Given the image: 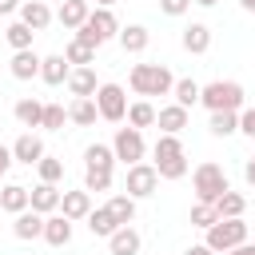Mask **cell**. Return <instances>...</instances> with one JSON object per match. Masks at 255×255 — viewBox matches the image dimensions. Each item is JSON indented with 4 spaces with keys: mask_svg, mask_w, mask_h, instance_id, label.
I'll return each instance as SVG.
<instances>
[{
    "mask_svg": "<svg viewBox=\"0 0 255 255\" xmlns=\"http://www.w3.org/2000/svg\"><path fill=\"white\" fill-rule=\"evenodd\" d=\"M128 88H131L135 96H171L175 76H171L163 64H135L131 76H128Z\"/></svg>",
    "mask_w": 255,
    "mask_h": 255,
    "instance_id": "6da1fadb",
    "label": "cell"
},
{
    "mask_svg": "<svg viewBox=\"0 0 255 255\" xmlns=\"http://www.w3.org/2000/svg\"><path fill=\"white\" fill-rule=\"evenodd\" d=\"M151 167L159 171V179H183L187 175V151H183L179 135H163L159 131V139H155V163Z\"/></svg>",
    "mask_w": 255,
    "mask_h": 255,
    "instance_id": "7a4b0ae2",
    "label": "cell"
},
{
    "mask_svg": "<svg viewBox=\"0 0 255 255\" xmlns=\"http://www.w3.org/2000/svg\"><path fill=\"white\" fill-rule=\"evenodd\" d=\"M199 104L207 112H239L243 108V84H235V80L199 84Z\"/></svg>",
    "mask_w": 255,
    "mask_h": 255,
    "instance_id": "3957f363",
    "label": "cell"
},
{
    "mask_svg": "<svg viewBox=\"0 0 255 255\" xmlns=\"http://www.w3.org/2000/svg\"><path fill=\"white\" fill-rule=\"evenodd\" d=\"M116 32H120V20H116V12H112V8H92V12H88V20L76 28V40H84V44L100 48V44H108Z\"/></svg>",
    "mask_w": 255,
    "mask_h": 255,
    "instance_id": "277c9868",
    "label": "cell"
},
{
    "mask_svg": "<svg viewBox=\"0 0 255 255\" xmlns=\"http://www.w3.org/2000/svg\"><path fill=\"white\" fill-rule=\"evenodd\" d=\"M191 187H195V199H199V203H215L231 183H227V171L207 159V163H199V167L191 171Z\"/></svg>",
    "mask_w": 255,
    "mask_h": 255,
    "instance_id": "5b68a950",
    "label": "cell"
},
{
    "mask_svg": "<svg viewBox=\"0 0 255 255\" xmlns=\"http://www.w3.org/2000/svg\"><path fill=\"white\" fill-rule=\"evenodd\" d=\"M203 243H207L215 255L247 243V223H243V215H239V219H215V223L207 227V239H203Z\"/></svg>",
    "mask_w": 255,
    "mask_h": 255,
    "instance_id": "8992f818",
    "label": "cell"
},
{
    "mask_svg": "<svg viewBox=\"0 0 255 255\" xmlns=\"http://www.w3.org/2000/svg\"><path fill=\"white\" fill-rule=\"evenodd\" d=\"M92 100H96L100 120H108V124H120V120L128 116V96H124V88H120V84H100Z\"/></svg>",
    "mask_w": 255,
    "mask_h": 255,
    "instance_id": "52a82bcc",
    "label": "cell"
},
{
    "mask_svg": "<svg viewBox=\"0 0 255 255\" xmlns=\"http://www.w3.org/2000/svg\"><path fill=\"white\" fill-rule=\"evenodd\" d=\"M155 183H159V171L151 167V163H131L128 167V179H124V187H128V195L131 199H147V195H155Z\"/></svg>",
    "mask_w": 255,
    "mask_h": 255,
    "instance_id": "ba28073f",
    "label": "cell"
},
{
    "mask_svg": "<svg viewBox=\"0 0 255 255\" xmlns=\"http://www.w3.org/2000/svg\"><path fill=\"white\" fill-rule=\"evenodd\" d=\"M112 151H116V159H124L128 167H131V163H139V159H143V131H139V128H131V124H128V128H120V131H116V139H112Z\"/></svg>",
    "mask_w": 255,
    "mask_h": 255,
    "instance_id": "9c48e42d",
    "label": "cell"
},
{
    "mask_svg": "<svg viewBox=\"0 0 255 255\" xmlns=\"http://www.w3.org/2000/svg\"><path fill=\"white\" fill-rule=\"evenodd\" d=\"M28 207H32V211H40V215H52V211H60V187L40 179V183L28 191Z\"/></svg>",
    "mask_w": 255,
    "mask_h": 255,
    "instance_id": "30bf717a",
    "label": "cell"
},
{
    "mask_svg": "<svg viewBox=\"0 0 255 255\" xmlns=\"http://www.w3.org/2000/svg\"><path fill=\"white\" fill-rule=\"evenodd\" d=\"M88 211H92V191H88V187H80V191H60V215H68V219L76 223V219H88Z\"/></svg>",
    "mask_w": 255,
    "mask_h": 255,
    "instance_id": "8fae6325",
    "label": "cell"
},
{
    "mask_svg": "<svg viewBox=\"0 0 255 255\" xmlns=\"http://www.w3.org/2000/svg\"><path fill=\"white\" fill-rule=\"evenodd\" d=\"M48 247H68L72 243V219L68 215H44V235H40Z\"/></svg>",
    "mask_w": 255,
    "mask_h": 255,
    "instance_id": "7c38bea8",
    "label": "cell"
},
{
    "mask_svg": "<svg viewBox=\"0 0 255 255\" xmlns=\"http://www.w3.org/2000/svg\"><path fill=\"white\" fill-rule=\"evenodd\" d=\"M139 247H143V239H139V231L131 223H124V227H116L108 235V251L112 255H139Z\"/></svg>",
    "mask_w": 255,
    "mask_h": 255,
    "instance_id": "4fadbf2b",
    "label": "cell"
},
{
    "mask_svg": "<svg viewBox=\"0 0 255 255\" xmlns=\"http://www.w3.org/2000/svg\"><path fill=\"white\" fill-rule=\"evenodd\" d=\"M16 12H20V20H24V24L32 28V32H44V28H48V24L56 20V12H52V8L44 4V0H24V4L16 8Z\"/></svg>",
    "mask_w": 255,
    "mask_h": 255,
    "instance_id": "5bb4252c",
    "label": "cell"
},
{
    "mask_svg": "<svg viewBox=\"0 0 255 255\" xmlns=\"http://www.w3.org/2000/svg\"><path fill=\"white\" fill-rule=\"evenodd\" d=\"M12 235H16V239H40V235H44V215L32 211V207L16 211V219H12Z\"/></svg>",
    "mask_w": 255,
    "mask_h": 255,
    "instance_id": "9a60e30c",
    "label": "cell"
},
{
    "mask_svg": "<svg viewBox=\"0 0 255 255\" xmlns=\"http://www.w3.org/2000/svg\"><path fill=\"white\" fill-rule=\"evenodd\" d=\"M8 72H12L16 80H36V76H40V56H36L32 48H20V52H12V60H8Z\"/></svg>",
    "mask_w": 255,
    "mask_h": 255,
    "instance_id": "2e32d148",
    "label": "cell"
},
{
    "mask_svg": "<svg viewBox=\"0 0 255 255\" xmlns=\"http://www.w3.org/2000/svg\"><path fill=\"white\" fill-rule=\"evenodd\" d=\"M40 155H44V139L32 135V131H24V135L12 143V159H16V163H28V167H32V163H40Z\"/></svg>",
    "mask_w": 255,
    "mask_h": 255,
    "instance_id": "e0dca14e",
    "label": "cell"
},
{
    "mask_svg": "<svg viewBox=\"0 0 255 255\" xmlns=\"http://www.w3.org/2000/svg\"><path fill=\"white\" fill-rule=\"evenodd\" d=\"M116 40H120V48H124V52L139 56V52L151 44V32H147L143 24H128V28H120V32H116Z\"/></svg>",
    "mask_w": 255,
    "mask_h": 255,
    "instance_id": "ac0fdd59",
    "label": "cell"
},
{
    "mask_svg": "<svg viewBox=\"0 0 255 255\" xmlns=\"http://www.w3.org/2000/svg\"><path fill=\"white\" fill-rule=\"evenodd\" d=\"M179 44H183V52L203 56V52L211 48V28H207V24H187V28H183V36H179Z\"/></svg>",
    "mask_w": 255,
    "mask_h": 255,
    "instance_id": "d6986e66",
    "label": "cell"
},
{
    "mask_svg": "<svg viewBox=\"0 0 255 255\" xmlns=\"http://www.w3.org/2000/svg\"><path fill=\"white\" fill-rule=\"evenodd\" d=\"M155 124H159V131H163V135H179V131L187 128V108L167 104V108H159V112H155Z\"/></svg>",
    "mask_w": 255,
    "mask_h": 255,
    "instance_id": "ffe728a7",
    "label": "cell"
},
{
    "mask_svg": "<svg viewBox=\"0 0 255 255\" xmlns=\"http://www.w3.org/2000/svg\"><path fill=\"white\" fill-rule=\"evenodd\" d=\"M68 72H72V64H68L64 56H44V60H40V80L52 84V88L68 84Z\"/></svg>",
    "mask_w": 255,
    "mask_h": 255,
    "instance_id": "44dd1931",
    "label": "cell"
},
{
    "mask_svg": "<svg viewBox=\"0 0 255 255\" xmlns=\"http://www.w3.org/2000/svg\"><path fill=\"white\" fill-rule=\"evenodd\" d=\"M68 120H72L76 128H92V124L100 120V112H96V100H92V96H76V100L68 104Z\"/></svg>",
    "mask_w": 255,
    "mask_h": 255,
    "instance_id": "7402d4cb",
    "label": "cell"
},
{
    "mask_svg": "<svg viewBox=\"0 0 255 255\" xmlns=\"http://www.w3.org/2000/svg\"><path fill=\"white\" fill-rule=\"evenodd\" d=\"M24 207H28V187H24V183H4V187H0V211L16 215V211H24Z\"/></svg>",
    "mask_w": 255,
    "mask_h": 255,
    "instance_id": "603a6c76",
    "label": "cell"
},
{
    "mask_svg": "<svg viewBox=\"0 0 255 255\" xmlns=\"http://www.w3.org/2000/svg\"><path fill=\"white\" fill-rule=\"evenodd\" d=\"M88 12H92V8H88V0H64V4H60V12H56V20H60L64 28H72V32H76V28L88 20Z\"/></svg>",
    "mask_w": 255,
    "mask_h": 255,
    "instance_id": "cb8c5ba5",
    "label": "cell"
},
{
    "mask_svg": "<svg viewBox=\"0 0 255 255\" xmlns=\"http://www.w3.org/2000/svg\"><path fill=\"white\" fill-rule=\"evenodd\" d=\"M96 88L100 84H96V72L92 68H72L68 72V92L72 96H96Z\"/></svg>",
    "mask_w": 255,
    "mask_h": 255,
    "instance_id": "d4e9b609",
    "label": "cell"
},
{
    "mask_svg": "<svg viewBox=\"0 0 255 255\" xmlns=\"http://www.w3.org/2000/svg\"><path fill=\"white\" fill-rule=\"evenodd\" d=\"M12 116L20 120V128H40V120H44V104L40 100H16V108H12Z\"/></svg>",
    "mask_w": 255,
    "mask_h": 255,
    "instance_id": "484cf974",
    "label": "cell"
},
{
    "mask_svg": "<svg viewBox=\"0 0 255 255\" xmlns=\"http://www.w3.org/2000/svg\"><path fill=\"white\" fill-rule=\"evenodd\" d=\"M215 211H219V219H239V215L247 211V199H243L239 191H231V187H227V191L215 199Z\"/></svg>",
    "mask_w": 255,
    "mask_h": 255,
    "instance_id": "4316f807",
    "label": "cell"
},
{
    "mask_svg": "<svg viewBox=\"0 0 255 255\" xmlns=\"http://www.w3.org/2000/svg\"><path fill=\"white\" fill-rule=\"evenodd\" d=\"M64 60H68L72 68H92V64H96V48L84 44V40H72V44L64 48Z\"/></svg>",
    "mask_w": 255,
    "mask_h": 255,
    "instance_id": "83f0119b",
    "label": "cell"
},
{
    "mask_svg": "<svg viewBox=\"0 0 255 255\" xmlns=\"http://www.w3.org/2000/svg\"><path fill=\"white\" fill-rule=\"evenodd\" d=\"M104 207H108V211H112V219H116V223H120V227H124V223H131V219H135V199H131V195H128V191H124V195H112V199H108V203H104Z\"/></svg>",
    "mask_w": 255,
    "mask_h": 255,
    "instance_id": "f1b7e54d",
    "label": "cell"
},
{
    "mask_svg": "<svg viewBox=\"0 0 255 255\" xmlns=\"http://www.w3.org/2000/svg\"><path fill=\"white\" fill-rule=\"evenodd\" d=\"M116 227H120V223L112 219V211H108V207H92V211H88V231H92V235L108 239V235H112Z\"/></svg>",
    "mask_w": 255,
    "mask_h": 255,
    "instance_id": "f546056e",
    "label": "cell"
},
{
    "mask_svg": "<svg viewBox=\"0 0 255 255\" xmlns=\"http://www.w3.org/2000/svg\"><path fill=\"white\" fill-rule=\"evenodd\" d=\"M124 120H128L131 128H139V131H143V128H151V124H155V108H151L147 100H135V104H128V116H124Z\"/></svg>",
    "mask_w": 255,
    "mask_h": 255,
    "instance_id": "4dcf8cb0",
    "label": "cell"
},
{
    "mask_svg": "<svg viewBox=\"0 0 255 255\" xmlns=\"http://www.w3.org/2000/svg\"><path fill=\"white\" fill-rule=\"evenodd\" d=\"M207 128H211V135H235L239 131V112H211V120H207Z\"/></svg>",
    "mask_w": 255,
    "mask_h": 255,
    "instance_id": "1f68e13d",
    "label": "cell"
},
{
    "mask_svg": "<svg viewBox=\"0 0 255 255\" xmlns=\"http://www.w3.org/2000/svg\"><path fill=\"white\" fill-rule=\"evenodd\" d=\"M84 163H88V167H116L112 143H88V147H84Z\"/></svg>",
    "mask_w": 255,
    "mask_h": 255,
    "instance_id": "d6a6232c",
    "label": "cell"
},
{
    "mask_svg": "<svg viewBox=\"0 0 255 255\" xmlns=\"http://www.w3.org/2000/svg\"><path fill=\"white\" fill-rule=\"evenodd\" d=\"M32 36H36V32H32L24 20H12V24L4 28V40L12 44V52H20V48H32Z\"/></svg>",
    "mask_w": 255,
    "mask_h": 255,
    "instance_id": "836d02e7",
    "label": "cell"
},
{
    "mask_svg": "<svg viewBox=\"0 0 255 255\" xmlns=\"http://www.w3.org/2000/svg\"><path fill=\"white\" fill-rule=\"evenodd\" d=\"M171 96H175L179 108H195V104H199V84H195V80H175Z\"/></svg>",
    "mask_w": 255,
    "mask_h": 255,
    "instance_id": "e575fe53",
    "label": "cell"
},
{
    "mask_svg": "<svg viewBox=\"0 0 255 255\" xmlns=\"http://www.w3.org/2000/svg\"><path fill=\"white\" fill-rule=\"evenodd\" d=\"M64 120H68V108H64V104H44V120H40L44 131H60Z\"/></svg>",
    "mask_w": 255,
    "mask_h": 255,
    "instance_id": "d590c367",
    "label": "cell"
},
{
    "mask_svg": "<svg viewBox=\"0 0 255 255\" xmlns=\"http://www.w3.org/2000/svg\"><path fill=\"white\" fill-rule=\"evenodd\" d=\"M84 187L88 191H108L112 187V167H88L84 171Z\"/></svg>",
    "mask_w": 255,
    "mask_h": 255,
    "instance_id": "8d00e7d4",
    "label": "cell"
},
{
    "mask_svg": "<svg viewBox=\"0 0 255 255\" xmlns=\"http://www.w3.org/2000/svg\"><path fill=\"white\" fill-rule=\"evenodd\" d=\"M36 171H40V179H44V183H60V179H64V163H60V159H52V155H40Z\"/></svg>",
    "mask_w": 255,
    "mask_h": 255,
    "instance_id": "74e56055",
    "label": "cell"
},
{
    "mask_svg": "<svg viewBox=\"0 0 255 255\" xmlns=\"http://www.w3.org/2000/svg\"><path fill=\"white\" fill-rule=\"evenodd\" d=\"M215 219H219L215 203H199V199H195V207H191V227H203V231H207Z\"/></svg>",
    "mask_w": 255,
    "mask_h": 255,
    "instance_id": "f35d334b",
    "label": "cell"
},
{
    "mask_svg": "<svg viewBox=\"0 0 255 255\" xmlns=\"http://www.w3.org/2000/svg\"><path fill=\"white\" fill-rule=\"evenodd\" d=\"M191 8V0H159V12L163 16H183Z\"/></svg>",
    "mask_w": 255,
    "mask_h": 255,
    "instance_id": "ab89813d",
    "label": "cell"
},
{
    "mask_svg": "<svg viewBox=\"0 0 255 255\" xmlns=\"http://www.w3.org/2000/svg\"><path fill=\"white\" fill-rule=\"evenodd\" d=\"M239 131L255 139V108H239Z\"/></svg>",
    "mask_w": 255,
    "mask_h": 255,
    "instance_id": "60d3db41",
    "label": "cell"
},
{
    "mask_svg": "<svg viewBox=\"0 0 255 255\" xmlns=\"http://www.w3.org/2000/svg\"><path fill=\"white\" fill-rule=\"evenodd\" d=\"M8 167H12V147H4V143H0V179H4V171H8Z\"/></svg>",
    "mask_w": 255,
    "mask_h": 255,
    "instance_id": "b9f144b4",
    "label": "cell"
},
{
    "mask_svg": "<svg viewBox=\"0 0 255 255\" xmlns=\"http://www.w3.org/2000/svg\"><path fill=\"white\" fill-rule=\"evenodd\" d=\"M183 255H215V251H211V247H207V243H191V247H187V251H183Z\"/></svg>",
    "mask_w": 255,
    "mask_h": 255,
    "instance_id": "7bdbcfd3",
    "label": "cell"
},
{
    "mask_svg": "<svg viewBox=\"0 0 255 255\" xmlns=\"http://www.w3.org/2000/svg\"><path fill=\"white\" fill-rule=\"evenodd\" d=\"M243 175H247V183H251V187H255V151H251V159H247V163H243Z\"/></svg>",
    "mask_w": 255,
    "mask_h": 255,
    "instance_id": "ee69618b",
    "label": "cell"
},
{
    "mask_svg": "<svg viewBox=\"0 0 255 255\" xmlns=\"http://www.w3.org/2000/svg\"><path fill=\"white\" fill-rule=\"evenodd\" d=\"M223 255H255V243H239V247H231V251H223Z\"/></svg>",
    "mask_w": 255,
    "mask_h": 255,
    "instance_id": "f6af8a7d",
    "label": "cell"
},
{
    "mask_svg": "<svg viewBox=\"0 0 255 255\" xmlns=\"http://www.w3.org/2000/svg\"><path fill=\"white\" fill-rule=\"evenodd\" d=\"M20 8V0H0V16H12Z\"/></svg>",
    "mask_w": 255,
    "mask_h": 255,
    "instance_id": "bcb514c9",
    "label": "cell"
},
{
    "mask_svg": "<svg viewBox=\"0 0 255 255\" xmlns=\"http://www.w3.org/2000/svg\"><path fill=\"white\" fill-rule=\"evenodd\" d=\"M239 8L243 12H255V0H239Z\"/></svg>",
    "mask_w": 255,
    "mask_h": 255,
    "instance_id": "7dc6e473",
    "label": "cell"
},
{
    "mask_svg": "<svg viewBox=\"0 0 255 255\" xmlns=\"http://www.w3.org/2000/svg\"><path fill=\"white\" fill-rule=\"evenodd\" d=\"M191 4H199V8H215L219 0H191Z\"/></svg>",
    "mask_w": 255,
    "mask_h": 255,
    "instance_id": "c3c4849f",
    "label": "cell"
},
{
    "mask_svg": "<svg viewBox=\"0 0 255 255\" xmlns=\"http://www.w3.org/2000/svg\"><path fill=\"white\" fill-rule=\"evenodd\" d=\"M112 4H116V0H96V8H112Z\"/></svg>",
    "mask_w": 255,
    "mask_h": 255,
    "instance_id": "681fc988",
    "label": "cell"
}]
</instances>
